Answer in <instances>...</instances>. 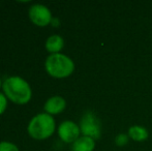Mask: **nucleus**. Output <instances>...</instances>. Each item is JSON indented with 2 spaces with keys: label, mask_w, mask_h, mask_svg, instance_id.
<instances>
[{
  "label": "nucleus",
  "mask_w": 152,
  "mask_h": 151,
  "mask_svg": "<svg viewBox=\"0 0 152 151\" xmlns=\"http://www.w3.org/2000/svg\"><path fill=\"white\" fill-rule=\"evenodd\" d=\"M2 91L8 101L16 105H26L32 98V89L25 79L19 76L7 77L3 81Z\"/></svg>",
  "instance_id": "nucleus-1"
},
{
  "label": "nucleus",
  "mask_w": 152,
  "mask_h": 151,
  "mask_svg": "<svg viewBox=\"0 0 152 151\" xmlns=\"http://www.w3.org/2000/svg\"><path fill=\"white\" fill-rule=\"evenodd\" d=\"M56 131V121L52 115L38 113L31 118L27 125V133L32 139L42 141L49 139Z\"/></svg>",
  "instance_id": "nucleus-2"
},
{
  "label": "nucleus",
  "mask_w": 152,
  "mask_h": 151,
  "mask_svg": "<svg viewBox=\"0 0 152 151\" xmlns=\"http://www.w3.org/2000/svg\"><path fill=\"white\" fill-rule=\"evenodd\" d=\"M76 65L69 56L63 53L50 54L45 60L47 74L55 79H65L72 75Z\"/></svg>",
  "instance_id": "nucleus-3"
},
{
  "label": "nucleus",
  "mask_w": 152,
  "mask_h": 151,
  "mask_svg": "<svg viewBox=\"0 0 152 151\" xmlns=\"http://www.w3.org/2000/svg\"><path fill=\"white\" fill-rule=\"evenodd\" d=\"M79 126L82 136L89 137L95 141L102 137V122L92 111H86L82 115Z\"/></svg>",
  "instance_id": "nucleus-4"
},
{
  "label": "nucleus",
  "mask_w": 152,
  "mask_h": 151,
  "mask_svg": "<svg viewBox=\"0 0 152 151\" xmlns=\"http://www.w3.org/2000/svg\"><path fill=\"white\" fill-rule=\"evenodd\" d=\"M28 17L31 22L38 27L48 26L53 19L50 8L40 3L32 4L28 9Z\"/></svg>",
  "instance_id": "nucleus-5"
},
{
  "label": "nucleus",
  "mask_w": 152,
  "mask_h": 151,
  "mask_svg": "<svg viewBox=\"0 0 152 151\" xmlns=\"http://www.w3.org/2000/svg\"><path fill=\"white\" fill-rule=\"evenodd\" d=\"M57 133L64 143L72 144L82 136L78 123L72 120H64L57 127Z\"/></svg>",
  "instance_id": "nucleus-6"
},
{
  "label": "nucleus",
  "mask_w": 152,
  "mask_h": 151,
  "mask_svg": "<svg viewBox=\"0 0 152 151\" xmlns=\"http://www.w3.org/2000/svg\"><path fill=\"white\" fill-rule=\"evenodd\" d=\"M66 108V101L60 95H54L49 97L44 105L45 113H48L52 116L62 113Z\"/></svg>",
  "instance_id": "nucleus-7"
},
{
  "label": "nucleus",
  "mask_w": 152,
  "mask_h": 151,
  "mask_svg": "<svg viewBox=\"0 0 152 151\" xmlns=\"http://www.w3.org/2000/svg\"><path fill=\"white\" fill-rule=\"evenodd\" d=\"M64 47V39L61 35L59 34H53L49 36L45 42V48L47 52L50 54H57L61 53V50Z\"/></svg>",
  "instance_id": "nucleus-8"
},
{
  "label": "nucleus",
  "mask_w": 152,
  "mask_h": 151,
  "mask_svg": "<svg viewBox=\"0 0 152 151\" xmlns=\"http://www.w3.org/2000/svg\"><path fill=\"white\" fill-rule=\"evenodd\" d=\"M127 135L130 140L134 142H144L149 138V131L146 127L142 126V125H132L128 128Z\"/></svg>",
  "instance_id": "nucleus-9"
},
{
  "label": "nucleus",
  "mask_w": 152,
  "mask_h": 151,
  "mask_svg": "<svg viewBox=\"0 0 152 151\" xmlns=\"http://www.w3.org/2000/svg\"><path fill=\"white\" fill-rule=\"evenodd\" d=\"M95 145V140L81 136L77 141L72 144V151H93Z\"/></svg>",
  "instance_id": "nucleus-10"
},
{
  "label": "nucleus",
  "mask_w": 152,
  "mask_h": 151,
  "mask_svg": "<svg viewBox=\"0 0 152 151\" xmlns=\"http://www.w3.org/2000/svg\"><path fill=\"white\" fill-rule=\"evenodd\" d=\"M129 137H128L127 133H120L118 135H116L114 139V143L117 147H124L128 144L129 142Z\"/></svg>",
  "instance_id": "nucleus-11"
},
{
  "label": "nucleus",
  "mask_w": 152,
  "mask_h": 151,
  "mask_svg": "<svg viewBox=\"0 0 152 151\" xmlns=\"http://www.w3.org/2000/svg\"><path fill=\"white\" fill-rule=\"evenodd\" d=\"M0 151H20L19 147L15 143L10 141L0 142Z\"/></svg>",
  "instance_id": "nucleus-12"
},
{
  "label": "nucleus",
  "mask_w": 152,
  "mask_h": 151,
  "mask_svg": "<svg viewBox=\"0 0 152 151\" xmlns=\"http://www.w3.org/2000/svg\"><path fill=\"white\" fill-rule=\"evenodd\" d=\"M7 104H8V99L5 96L3 92L0 91V115H2L4 112L6 111V108H7Z\"/></svg>",
  "instance_id": "nucleus-13"
},
{
  "label": "nucleus",
  "mask_w": 152,
  "mask_h": 151,
  "mask_svg": "<svg viewBox=\"0 0 152 151\" xmlns=\"http://www.w3.org/2000/svg\"><path fill=\"white\" fill-rule=\"evenodd\" d=\"M60 24H61V22H60V19L59 18H57V17H53V19H52V21H51V23H50V25L52 27H54V28H57V27H59L60 26Z\"/></svg>",
  "instance_id": "nucleus-14"
},
{
  "label": "nucleus",
  "mask_w": 152,
  "mask_h": 151,
  "mask_svg": "<svg viewBox=\"0 0 152 151\" xmlns=\"http://www.w3.org/2000/svg\"><path fill=\"white\" fill-rule=\"evenodd\" d=\"M2 84H3V81L0 79V88H2Z\"/></svg>",
  "instance_id": "nucleus-15"
}]
</instances>
